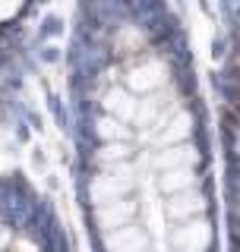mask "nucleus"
Here are the masks:
<instances>
[{"label":"nucleus","instance_id":"nucleus-1","mask_svg":"<svg viewBox=\"0 0 240 252\" xmlns=\"http://www.w3.org/2000/svg\"><path fill=\"white\" fill-rule=\"evenodd\" d=\"M133 186H136V170L126 167V164H117V167H111L108 173L95 177V183H92V199H95V202H111V199L126 195Z\"/></svg>","mask_w":240,"mask_h":252},{"label":"nucleus","instance_id":"nucleus-2","mask_svg":"<svg viewBox=\"0 0 240 252\" xmlns=\"http://www.w3.org/2000/svg\"><path fill=\"white\" fill-rule=\"evenodd\" d=\"M174 249H183V252H202L205 246L212 243V227L209 220H196V218H187V224L174 230Z\"/></svg>","mask_w":240,"mask_h":252},{"label":"nucleus","instance_id":"nucleus-3","mask_svg":"<svg viewBox=\"0 0 240 252\" xmlns=\"http://www.w3.org/2000/svg\"><path fill=\"white\" fill-rule=\"evenodd\" d=\"M167 82V66L161 60H146L126 73V85L133 92H158Z\"/></svg>","mask_w":240,"mask_h":252},{"label":"nucleus","instance_id":"nucleus-4","mask_svg":"<svg viewBox=\"0 0 240 252\" xmlns=\"http://www.w3.org/2000/svg\"><path fill=\"white\" fill-rule=\"evenodd\" d=\"M136 211H139V205L133 199H126V195H120V199H111V202H98V224L105 227V230H114V227H123L130 224L136 218Z\"/></svg>","mask_w":240,"mask_h":252},{"label":"nucleus","instance_id":"nucleus-5","mask_svg":"<svg viewBox=\"0 0 240 252\" xmlns=\"http://www.w3.org/2000/svg\"><path fill=\"white\" fill-rule=\"evenodd\" d=\"M205 211V199L193 189H180V192H171V202H164V218L171 220H187L196 218Z\"/></svg>","mask_w":240,"mask_h":252},{"label":"nucleus","instance_id":"nucleus-6","mask_svg":"<svg viewBox=\"0 0 240 252\" xmlns=\"http://www.w3.org/2000/svg\"><path fill=\"white\" fill-rule=\"evenodd\" d=\"M190 114L187 110H177L174 107L171 114H164V117H158L155 126H161V129L155 132V142L158 145H174V142H180V139H187V132H190Z\"/></svg>","mask_w":240,"mask_h":252},{"label":"nucleus","instance_id":"nucleus-7","mask_svg":"<svg viewBox=\"0 0 240 252\" xmlns=\"http://www.w3.org/2000/svg\"><path fill=\"white\" fill-rule=\"evenodd\" d=\"M146 246H149V236L133 224L114 227L108 236V249H114V252H142Z\"/></svg>","mask_w":240,"mask_h":252},{"label":"nucleus","instance_id":"nucleus-8","mask_svg":"<svg viewBox=\"0 0 240 252\" xmlns=\"http://www.w3.org/2000/svg\"><path fill=\"white\" fill-rule=\"evenodd\" d=\"M136 104H139V101H136L126 89H111V92L105 94V107L117 117V120H123V123H126V120H133Z\"/></svg>","mask_w":240,"mask_h":252},{"label":"nucleus","instance_id":"nucleus-9","mask_svg":"<svg viewBox=\"0 0 240 252\" xmlns=\"http://www.w3.org/2000/svg\"><path fill=\"white\" fill-rule=\"evenodd\" d=\"M193 161H196V152L190 145H177V142L155 155V167H161V170H167V167H190Z\"/></svg>","mask_w":240,"mask_h":252},{"label":"nucleus","instance_id":"nucleus-10","mask_svg":"<svg viewBox=\"0 0 240 252\" xmlns=\"http://www.w3.org/2000/svg\"><path fill=\"white\" fill-rule=\"evenodd\" d=\"M158 186L171 195V192H180V189H193L196 186V177H193V170H190V167H167L161 173V180H158Z\"/></svg>","mask_w":240,"mask_h":252},{"label":"nucleus","instance_id":"nucleus-11","mask_svg":"<svg viewBox=\"0 0 240 252\" xmlns=\"http://www.w3.org/2000/svg\"><path fill=\"white\" fill-rule=\"evenodd\" d=\"M98 136L108 139V142H120L130 136V129L123 126V120H117V117H105V120H98Z\"/></svg>","mask_w":240,"mask_h":252},{"label":"nucleus","instance_id":"nucleus-12","mask_svg":"<svg viewBox=\"0 0 240 252\" xmlns=\"http://www.w3.org/2000/svg\"><path fill=\"white\" fill-rule=\"evenodd\" d=\"M142 44H146V38H142L139 29H133V26L120 29V35H117V51L120 54H133V51H139Z\"/></svg>","mask_w":240,"mask_h":252},{"label":"nucleus","instance_id":"nucleus-13","mask_svg":"<svg viewBox=\"0 0 240 252\" xmlns=\"http://www.w3.org/2000/svg\"><path fill=\"white\" fill-rule=\"evenodd\" d=\"M130 158V145H126V139H120V142H111V145H105L98 152V161L101 164H114V161H126Z\"/></svg>","mask_w":240,"mask_h":252},{"label":"nucleus","instance_id":"nucleus-14","mask_svg":"<svg viewBox=\"0 0 240 252\" xmlns=\"http://www.w3.org/2000/svg\"><path fill=\"white\" fill-rule=\"evenodd\" d=\"M146 215H149V227H152V233H161V230H164V208H158V205L152 202Z\"/></svg>","mask_w":240,"mask_h":252},{"label":"nucleus","instance_id":"nucleus-15","mask_svg":"<svg viewBox=\"0 0 240 252\" xmlns=\"http://www.w3.org/2000/svg\"><path fill=\"white\" fill-rule=\"evenodd\" d=\"M19 6H22V0H0V22L10 19V16H16Z\"/></svg>","mask_w":240,"mask_h":252},{"label":"nucleus","instance_id":"nucleus-16","mask_svg":"<svg viewBox=\"0 0 240 252\" xmlns=\"http://www.w3.org/2000/svg\"><path fill=\"white\" fill-rule=\"evenodd\" d=\"M3 243H6V230H3V227H0V246H3Z\"/></svg>","mask_w":240,"mask_h":252}]
</instances>
